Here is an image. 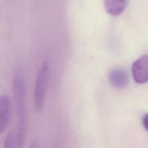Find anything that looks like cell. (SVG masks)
Segmentation results:
<instances>
[{
	"instance_id": "obj_8",
	"label": "cell",
	"mask_w": 148,
	"mask_h": 148,
	"mask_svg": "<svg viewBox=\"0 0 148 148\" xmlns=\"http://www.w3.org/2000/svg\"><path fill=\"white\" fill-rule=\"evenodd\" d=\"M148 118H147V113H146L142 117V124L144 128L147 131V122H148Z\"/></svg>"
},
{
	"instance_id": "obj_5",
	"label": "cell",
	"mask_w": 148,
	"mask_h": 148,
	"mask_svg": "<svg viewBox=\"0 0 148 148\" xmlns=\"http://www.w3.org/2000/svg\"><path fill=\"white\" fill-rule=\"evenodd\" d=\"M108 78L111 84L117 88L125 87L129 81L128 72L121 68L112 69L109 73Z\"/></svg>"
},
{
	"instance_id": "obj_6",
	"label": "cell",
	"mask_w": 148,
	"mask_h": 148,
	"mask_svg": "<svg viewBox=\"0 0 148 148\" xmlns=\"http://www.w3.org/2000/svg\"><path fill=\"white\" fill-rule=\"evenodd\" d=\"M128 4L127 1L106 0L103 1L104 8L109 14L118 16L123 13Z\"/></svg>"
},
{
	"instance_id": "obj_4",
	"label": "cell",
	"mask_w": 148,
	"mask_h": 148,
	"mask_svg": "<svg viewBox=\"0 0 148 148\" xmlns=\"http://www.w3.org/2000/svg\"><path fill=\"white\" fill-rule=\"evenodd\" d=\"M11 103L9 96L2 94L0 98V132L2 134L7 128L10 116Z\"/></svg>"
},
{
	"instance_id": "obj_3",
	"label": "cell",
	"mask_w": 148,
	"mask_h": 148,
	"mask_svg": "<svg viewBox=\"0 0 148 148\" xmlns=\"http://www.w3.org/2000/svg\"><path fill=\"white\" fill-rule=\"evenodd\" d=\"M131 73L134 81L138 84H144L148 79V57L144 54L135 60L131 66Z\"/></svg>"
},
{
	"instance_id": "obj_1",
	"label": "cell",
	"mask_w": 148,
	"mask_h": 148,
	"mask_svg": "<svg viewBox=\"0 0 148 148\" xmlns=\"http://www.w3.org/2000/svg\"><path fill=\"white\" fill-rule=\"evenodd\" d=\"M12 87L17 116V145L21 147L24 144L27 131V87L24 77L18 72L13 75Z\"/></svg>"
},
{
	"instance_id": "obj_2",
	"label": "cell",
	"mask_w": 148,
	"mask_h": 148,
	"mask_svg": "<svg viewBox=\"0 0 148 148\" xmlns=\"http://www.w3.org/2000/svg\"><path fill=\"white\" fill-rule=\"evenodd\" d=\"M49 79V65L43 61L37 72L34 91V105L37 112L41 111L44 106Z\"/></svg>"
},
{
	"instance_id": "obj_7",
	"label": "cell",
	"mask_w": 148,
	"mask_h": 148,
	"mask_svg": "<svg viewBox=\"0 0 148 148\" xmlns=\"http://www.w3.org/2000/svg\"><path fill=\"white\" fill-rule=\"evenodd\" d=\"M15 143H17V135L13 131H10L5 138L3 146L6 148L12 147L14 146Z\"/></svg>"
}]
</instances>
